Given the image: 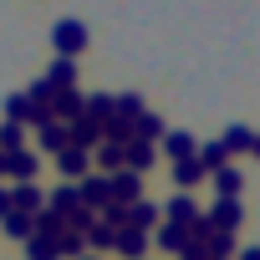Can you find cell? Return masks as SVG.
Segmentation results:
<instances>
[{
  "label": "cell",
  "instance_id": "cell-36",
  "mask_svg": "<svg viewBox=\"0 0 260 260\" xmlns=\"http://www.w3.org/2000/svg\"><path fill=\"white\" fill-rule=\"evenodd\" d=\"M240 260H260V245H245V250H240Z\"/></svg>",
  "mask_w": 260,
  "mask_h": 260
},
{
  "label": "cell",
  "instance_id": "cell-35",
  "mask_svg": "<svg viewBox=\"0 0 260 260\" xmlns=\"http://www.w3.org/2000/svg\"><path fill=\"white\" fill-rule=\"evenodd\" d=\"M6 214H11V189L0 184V219H6Z\"/></svg>",
  "mask_w": 260,
  "mask_h": 260
},
{
  "label": "cell",
  "instance_id": "cell-6",
  "mask_svg": "<svg viewBox=\"0 0 260 260\" xmlns=\"http://www.w3.org/2000/svg\"><path fill=\"white\" fill-rule=\"evenodd\" d=\"M148 245H153L148 230H133V224H122V230H117V255H122V260H143Z\"/></svg>",
  "mask_w": 260,
  "mask_h": 260
},
{
  "label": "cell",
  "instance_id": "cell-31",
  "mask_svg": "<svg viewBox=\"0 0 260 260\" xmlns=\"http://www.w3.org/2000/svg\"><path fill=\"white\" fill-rule=\"evenodd\" d=\"M164 133H169V127H164V117H153V112H143V117H138V138L164 143Z\"/></svg>",
  "mask_w": 260,
  "mask_h": 260
},
{
  "label": "cell",
  "instance_id": "cell-38",
  "mask_svg": "<svg viewBox=\"0 0 260 260\" xmlns=\"http://www.w3.org/2000/svg\"><path fill=\"white\" fill-rule=\"evenodd\" d=\"M0 179H6V153H0Z\"/></svg>",
  "mask_w": 260,
  "mask_h": 260
},
{
  "label": "cell",
  "instance_id": "cell-7",
  "mask_svg": "<svg viewBox=\"0 0 260 260\" xmlns=\"http://www.w3.org/2000/svg\"><path fill=\"white\" fill-rule=\"evenodd\" d=\"M51 112H56V122H77V117L87 112V97H82L77 87H61V92L51 97Z\"/></svg>",
  "mask_w": 260,
  "mask_h": 260
},
{
  "label": "cell",
  "instance_id": "cell-30",
  "mask_svg": "<svg viewBox=\"0 0 260 260\" xmlns=\"http://www.w3.org/2000/svg\"><path fill=\"white\" fill-rule=\"evenodd\" d=\"M36 235L61 240V235H67V219H61V214H51V209H41V214H36Z\"/></svg>",
  "mask_w": 260,
  "mask_h": 260
},
{
  "label": "cell",
  "instance_id": "cell-34",
  "mask_svg": "<svg viewBox=\"0 0 260 260\" xmlns=\"http://www.w3.org/2000/svg\"><path fill=\"white\" fill-rule=\"evenodd\" d=\"M26 97H31V102H51V97H56V87L41 77V82H31V92H26Z\"/></svg>",
  "mask_w": 260,
  "mask_h": 260
},
{
  "label": "cell",
  "instance_id": "cell-19",
  "mask_svg": "<svg viewBox=\"0 0 260 260\" xmlns=\"http://www.w3.org/2000/svg\"><path fill=\"white\" fill-rule=\"evenodd\" d=\"M46 82L61 92V87H77V56H56L51 67H46Z\"/></svg>",
  "mask_w": 260,
  "mask_h": 260
},
{
  "label": "cell",
  "instance_id": "cell-20",
  "mask_svg": "<svg viewBox=\"0 0 260 260\" xmlns=\"http://www.w3.org/2000/svg\"><path fill=\"white\" fill-rule=\"evenodd\" d=\"M36 133H41V153H61V148H72L67 122H46V127H36Z\"/></svg>",
  "mask_w": 260,
  "mask_h": 260
},
{
  "label": "cell",
  "instance_id": "cell-15",
  "mask_svg": "<svg viewBox=\"0 0 260 260\" xmlns=\"http://www.w3.org/2000/svg\"><path fill=\"white\" fill-rule=\"evenodd\" d=\"M153 158H158V148L148 138H127V169H133V174H148Z\"/></svg>",
  "mask_w": 260,
  "mask_h": 260
},
{
  "label": "cell",
  "instance_id": "cell-39",
  "mask_svg": "<svg viewBox=\"0 0 260 260\" xmlns=\"http://www.w3.org/2000/svg\"><path fill=\"white\" fill-rule=\"evenodd\" d=\"M204 260H230V255H204Z\"/></svg>",
  "mask_w": 260,
  "mask_h": 260
},
{
  "label": "cell",
  "instance_id": "cell-2",
  "mask_svg": "<svg viewBox=\"0 0 260 260\" xmlns=\"http://www.w3.org/2000/svg\"><path fill=\"white\" fill-rule=\"evenodd\" d=\"M36 174H41V158H36L31 148L6 153V179H11V184H36Z\"/></svg>",
  "mask_w": 260,
  "mask_h": 260
},
{
  "label": "cell",
  "instance_id": "cell-1",
  "mask_svg": "<svg viewBox=\"0 0 260 260\" xmlns=\"http://www.w3.org/2000/svg\"><path fill=\"white\" fill-rule=\"evenodd\" d=\"M51 41H56V56H77L87 46V26L82 21H56L51 26Z\"/></svg>",
  "mask_w": 260,
  "mask_h": 260
},
{
  "label": "cell",
  "instance_id": "cell-40",
  "mask_svg": "<svg viewBox=\"0 0 260 260\" xmlns=\"http://www.w3.org/2000/svg\"><path fill=\"white\" fill-rule=\"evenodd\" d=\"M82 260H102V255H92V250H87V255H82Z\"/></svg>",
  "mask_w": 260,
  "mask_h": 260
},
{
  "label": "cell",
  "instance_id": "cell-16",
  "mask_svg": "<svg viewBox=\"0 0 260 260\" xmlns=\"http://www.w3.org/2000/svg\"><path fill=\"white\" fill-rule=\"evenodd\" d=\"M199 179H209V169L199 164V153H194V158H184V164H174V184H179V194H189Z\"/></svg>",
  "mask_w": 260,
  "mask_h": 260
},
{
  "label": "cell",
  "instance_id": "cell-24",
  "mask_svg": "<svg viewBox=\"0 0 260 260\" xmlns=\"http://www.w3.org/2000/svg\"><path fill=\"white\" fill-rule=\"evenodd\" d=\"M87 117H97V122L107 127V122L117 117V97H107V92H92V97H87Z\"/></svg>",
  "mask_w": 260,
  "mask_h": 260
},
{
  "label": "cell",
  "instance_id": "cell-37",
  "mask_svg": "<svg viewBox=\"0 0 260 260\" xmlns=\"http://www.w3.org/2000/svg\"><path fill=\"white\" fill-rule=\"evenodd\" d=\"M250 153H255V158H260V133H255V143H250Z\"/></svg>",
  "mask_w": 260,
  "mask_h": 260
},
{
  "label": "cell",
  "instance_id": "cell-14",
  "mask_svg": "<svg viewBox=\"0 0 260 260\" xmlns=\"http://www.w3.org/2000/svg\"><path fill=\"white\" fill-rule=\"evenodd\" d=\"M46 209L67 219V214H77V209H87V204H82V189H77V184H67V189H56V194H46Z\"/></svg>",
  "mask_w": 260,
  "mask_h": 260
},
{
  "label": "cell",
  "instance_id": "cell-25",
  "mask_svg": "<svg viewBox=\"0 0 260 260\" xmlns=\"http://www.w3.org/2000/svg\"><path fill=\"white\" fill-rule=\"evenodd\" d=\"M26 255H31V260H61V240H51V235H31V240H26Z\"/></svg>",
  "mask_w": 260,
  "mask_h": 260
},
{
  "label": "cell",
  "instance_id": "cell-5",
  "mask_svg": "<svg viewBox=\"0 0 260 260\" xmlns=\"http://www.w3.org/2000/svg\"><path fill=\"white\" fill-rule=\"evenodd\" d=\"M92 164H97L102 174H117V169H127V143H117V138H102V143L92 148Z\"/></svg>",
  "mask_w": 260,
  "mask_h": 260
},
{
  "label": "cell",
  "instance_id": "cell-8",
  "mask_svg": "<svg viewBox=\"0 0 260 260\" xmlns=\"http://www.w3.org/2000/svg\"><path fill=\"white\" fill-rule=\"evenodd\" d=\"M153 245H158V250H169V255H179V260H184V250H189V224H169V219H164V224H158V230H153Z\"/></svg>",
  "mask_w": 260,
  "mask_h": 260
},
{
  "label": "cell",
  "instance_id": "cell-22",
  "mask_svg": "<svg viewBox=\"0 0 260 260\" xmlns=\"http://www.w3.org/2000/svg\"><path fill=\"white\" fill-rule=\"evenodd\" d=\"M87 250H92V255H102V250H117V230H112L107 219H97V224L87 230Z\"/></svg>",
  "mask_w": 260,
  "mask_h": 260
},
{
  "label": "cell",
  "instance_id": "cell-12",
  "mask_svg": "<svg viewBox=\"0 0 260 260\" xmlns=\"http://www.w3.org/2000/svg\"><path fill=\"white\" fill-rule=\"evenodd\" d=\"M11 209H21V214H41V209H46V194H41L36 184H11Z\"/></svg>",
  "mask_w": 260,
  "mask_h": 260
},
{
  "label": "cell",
  "instance_id": "cell-9",
  "mask_svg": "<svg viewBox=\"0 0 260 260\" xmlns=\"http://www.w3.org/2000/svg\"><path fill=\"white\" fill-rule=\"evenodd\" d=\"M67 133H72V148H87V153H92V148H97V143H102V122H97V117H87V112H82V117H77V122H67Z\"/></svg>",
  "mask_w": 260,
  "mask_h": 260
},
{
  "label": "cell",
  "instance_id": "cell-26",
  "mask_svg": "<svg viewBox=\"0 0 260 260\" xmlns=\"http://www.w3.org/2000/svg\"><path fill=\"white\" fill-rule=\"evenodd\" d=\"M6 122H21V127L31 122V97L26 92H11L6 97Z\"/></svg>",
  "mask_w": 260,
  "mask_h": 260
},
{
  "label": "cell",
  "instance_id": "cell-21",
  "mask_svg": "<svg viewBox=\"0 0 260 260\" xmlns=\"http://www.w3.org/2000/svg\"><path fill=\"white\" fill-rule=\"evenodd\" d=\"M209 179H214V189H219V199H240V189H245V179H240V169H230V164H224V169H214Z\"/></svg>",
  "mask_w": 260,
  "mask_h": 260
},
{
  "label": "cell",
  "instance_id": "cell-3",
  "mask_svg": "<svg viewBox=\"0 0 260 260\" xmlns=\"http://www.w3.org/2000/svg\"><path fill=\"white\" fill-rule=\"evenodd\" d=\"M77 189H82V204H87L92 214H102V209L112 204V184H107V174H87Z\"/></svg>",
  "mask_w": 260,
  "mask_h": 260
},
{
  "label": "cell",
  "instance_id": "cell-10",
  "mask_svg": "<svg viewBox=\"0 0 260 260\" xmlns=\"http://www.w3.org/2000/svg\"><path fill=\"white\" fill-rule=\"evenodd\" d=\"M56 169H61L67 179L82 184V179L92 174V153H87V148H61V153H56Z\"/></svg>",
  "mask_w": 260,
  "mask_h": 260
},
{
  "label": "cell",
  "instance_id": "cell-13",
  "mask_svg": "<svg viewBox=\"0 0 260 260\" xmlns=\"http://www.w3.org/2000/svg\"><path fill=\"white\" fill-rule=\"evenodd\" d=\"M164 153H169L174 164H184V158H194V153H199V143L184 133V127H169V133H164Z\"/></svg>",
  "mask_w": 260,
  "mask_h": 260
},
{
  "label": "cell",
  "instance_id": "cell-18",
  "mask_svg": "<svg viewBox=\"0 0 260 260\" xmlns=\"http://www.w3.org/2000/svg\"><path fill=\"white\" fill-rule=\"evenodd\" d=\"M127 224H133V230H158V204H148V199H133V204H127Z\"/></svg>",
  "mask_w": 260,
  "mask_h": 260
},
{
  "label": "cell",
  "instance_id": "cell-27",
  "mask_svg": "<svg viewBox=\"0 0 260 260\" xmlns=\"http://www.w3.org/2000/svg\"><path fill=\"white\" fill-rule=\"evenodd\" d=\"M148 107H143V97L138 92H117V117H127V122H138Z\"/></svg>",
  "mask_w": 260,
  "mask_h": 260
},
{
  "label": "cell",
  "instance_id": "cell-29",
  "mask_svg": "<svg viewBox=\"0 0 260 260\" xmlns=\"http://www.w3.org/2000/svg\"><path fill=\"white\" fill-rule=\"evenodd\" d=\"M199 164L214 174V169H224V164H230V148H224V143H204V148H199Z\"/></svg>",
  "mask_w": 260,
  "mask_h": 260
},
{
  "label": "cell",
  "instance_id": "cell-32",
  "mask_svg": "<svg viewBox=\"0 0 260 260\" xmlns=\"http://www.w3.org/2000/svg\"><path fill=\"white\" fill-rule=\"evenodd\" d=\"M16 148H26L21 143V122H0V153H16Z\"/></svg>",
  "mask_w": 260,
  "mask_h": 260
},
{
  "label": "cell",
  "instance_id": "cell-33",
  "mask_svg": "<svg viewBox=\"0 0 260 260\" xmlns=\"http://www.w3.org/2000/svg\"><path fill=\"white\" fill-rule=\"evenodd\" d=\"M209 255H235V235L214 230V240H209Z\"/></svg>",
  "mask_w": 260,
  "mask_h": 260
},
{
  "label": "cell",
  "instance_id": "cell-11",
  "mask_svg": "<svg viewBox=\"0 0 260 260\" xmlns=\"http://www.w3.org/2000/svg\"><path fill=\"white\" fill-rule=\"evenodd\" d=\"M240 219H245V209H240V199H214V209H209V224H214V230H224V235H235V230H240Z\"/></svg>",
  "mask_w": 260,
  "mask_h": 260
},
{
  "label": "cell",
  "instance_id": "cell-17",
  "mask_svg": "<svg viewBox=\"0 0 260 260\" xmlns=\"http://www.w3.org/2000/svg\"><path fill=\"white\" fill-rule=\"evenodd\" d=\"M164 219H169V224H194V219H199V204H194L189 194H174V199L164 204Z\"/></svg>",
  "mask_w": 260,
  "mask_h": 260
},
{
  "label": "cell",
  "instance_id": "cell-4",
  "mask_svg": "<svg viewBox=\"0 0 260 260\" xmlns=\"http://www.w3.org/2000/svg\"><path fill=\"white\" fill-rule=\"evenodd\" d=\"M107 184H112V204H133V199H143V174H133V169L107 174Z\"/></svg>",
  "mask_w": 260,
  "mask_h": 260
},
{
  "label": "cell",
  "instance_id": "cell-28",
  "mask_svg": "<svg viewBox=\"0 0 260 260\" xmlns=\"http://www.w3.org/2000/svg\"><path fill=\"white\" fill-rule=\"evenodd\" d=\"M219 143H224V148H230V158H235V153H250V143H255V133H250V127H230V133H224Z\"/></svg>",
  "mask_w": 260,
  "mask_h": 260
},
{
  "label": "cell",
  "instance_id": "cell-23",
  "mask_svg": "<svg viewBox=\"0 0 260 260\" xmlns=\"http://www.w3.org/2000/svg\"><path fill=\"white\" fill-rule=\"evenodd\" d=\"M0 224H6V235H11V240H31V235H36V214H21V209H11Z\"/></svg>",
  "mask_w": 260,
  "mask_h": 260
}]
</instances>
